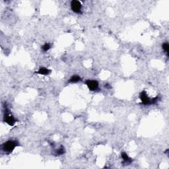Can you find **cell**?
Returning a JSON list of instances; mask_svg holds the SVG:
<instances>
[{
	"label": "cell",
	"mask_w": 169,
	"mask_h": 169,
	"mask_svg": "<svg viewBox=\"0 0 169 169\" xmlns=\"http://www.w3.org/2000/svg\"><path fill=\"white\" fill-rule=\"evenodd\" d=\"M18 145V142L14 140H9L3 144L2 149L5 153H10L14 150V149Z\"/></svg>",
	"instance_id": "obj_1"
},
{
	"label": "cell",
	"mask_w": 169,
	"mask_h": 169,
	"mask_svg": "<svg viewBox=\"0 0 169 169\" xmlns=\"http://www.w3.org/2000/svg\"><path fill=\"white\" fill-rule=\"evenodd\" d=\"M4 121L8 125H9V126H13L14 125H15V122H16L15 118H14L12 115H11L7 108H6L5 110Z\"/></svg>",
	"instance_id": "obj_2"
},
{
	"label": "cell",
	"mask_w": 169,
	"mask_h": 169,
	"mask_svg": "<svg viewBox=\"0 0 169 169\" xmlns=\"http://www.w3.org/2000/svg\"><path fill=\"white\" fill-rule=\"evenodd\" d=\"M71 8L74 12L76 13H81V8L82 5L81 2L77 0H73L71 3Z\"/></svg>",
	"instance_id": "obj_3"
},
{
	"label": "cell",
	"mask_w": 169,
	"mask_h": 169,
	"mask_svg": "<svg viewBox=\"0 0 169 169\" xmlns=\"http://www.w3.org/2000/svg\"><path fill=\"white\" fill-rule=\"evenodd\" d=\"M85 84L88 87V89L91 91H94L99 88V83L94 80H87L85 81Z\"/></svg>",
	"instance_id": "obj_4"
},
{
	"label": "cell",
	"mask_w": 169,
	"mask_h": 169,
	"mask_svg": "<svg viewBox=\"0 0 169 169\" xmlns=\"http://www.w3.org/2000/svg\"><path fill=\"white\" fill-rule=\"evenodd\" d=\"M140 99L142 104L145 105L151 104V99L148 97L147 93L145 91H142L140 94Z\"/></svg>",
	"instance_id": "obj_5"
},
{
	"label": "cell",
	"mask_w": 169,
	"mask_h": 169,
	"mask_svg": "<svg viewBox=\"0 0 169 169\" xmlns=\"http://www.w3.org/2000/svg\"><path fill=\"white\" fill-rule=\"evenodd\" d=\"M51 71L50 69H47L46 67H41L40 69H38V71H36V73L38 74H40V75H49L50 74Z\"/></svg>",
	"instance_id": "obj_6"
},
{
	"label": "cell",
	"mask_w": 169,
	"mask_h": 169,
	"mask_svg": "<svg viewBox=\"0 0 169 169\" xmlns=\"http://www.w3.org/2000/svg\"><path fill=\"white\" fill-rule=\"evenodd\" d=\"M121 156H122V158L123 160H124V163H126L127 165L130 164V163L132 162V159L128 157V155H127V153H124V152H123V153H122Z\"/></svg>",
	"instance_id": "obj_7"
},
{
	"label": "cell",
	"mask_w": 169,
	"mask_h": 169,
	"mask_svg": "<svg viewBox=\"0 0 169 169\" xmlns=\"http://www.w3.org/2000/svg\"><path fill=\"white\" fill-rule=\"evenodd\" d=\"M81 81V77L78 75H74L70 78L69 83H77L78 81Z\"/></svg>",
	"instance_id": "obj_8"
},
{
	"label": "cell",
	"mask_w": 169,
	"mask_h": 169,
	"mask_svg": "<svg viewBox=\"0 0 169 169\" xmlns=\"http://www.w3.org/2000/svg\"><path fill=\"white\" fill-rule=\"evenodd\" d=\"M65 149L64 147L63 146H61L60 148H59L58 149H57L55 151V153H56V155H61L64 154L65 153Z\"/></svg>",
	"instance_id": "obj_9"
},
{
	"label": "cell",
	"mask_w": 169,
	"mask_h": 169,
	"mask_svg": "<svg viewBox=\"0 0 169 169\" xmlns=\"http://www.w3.org/2000/svg\"><path fill=\"white\" fill-rule=\"evenodd\" d=\"M50 48H51V45L49 43H46L42 46V50L44 52H47L50 49Z\"/></svg>",
	"instance_id": "obj_10"
},
{
	"label": "cell",
	"mask_w": 169,
	"mask_h": 169,
	"mask_svg": "<svg viewBox=\"0 0 169 169\" xmlns=\"http://www.w3.org/2000/svg\"><path fill=\"white\" fill-rule=\"evenodd\" d=\"M162 47H163V50H165V52H166V54H168V50H169V45L168 43H164L163 44V46H162Z\"/></svg>",
	"instance_id": "obj_11"
}]
</instances>
